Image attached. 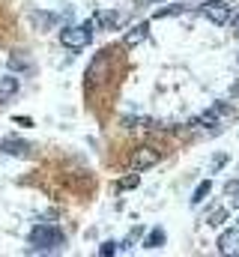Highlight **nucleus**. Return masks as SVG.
Segmentation results:
<instances>
[{"label": "nucleus", "instance_id": "obj_12", "mask_svg": "<svg viewBox=\"0 0 239 257\" xmlns=\"http://www.w3.org/2000/svg\"><path fill=\"white\" fill-rule=\"evenodd\" d=\"M162 245H165V230L162 227H153L147 233V239H144V248H162Z\"/></svg>", "mask_w": 239, "mask_h": 257}, {"label": "nucleus", "instance_id": "obj_13", "mask_svg": "<svg viewBox=\"0 0 239 257\" xmlns=\"http://www.w3.org/2000/svg\"><path fill=\"white\" fill-rule=\"evenodd\" d=\"M60 21H63V15H42V12H36V15H33V24H36L39 30H48V27L60 24Z\"/></svg>", "mask_w": 239, "mask_h": 257}, {"label": "nucleus", "instance_id": "obj_21", "mask_svg": "<svg viewBox=\"0 0 239 257\" xmlns=\"http://www.w3.org/2000/svg\"><path fill=\"white\" fill-rule=\"evenodd\" d=\"M224 192H227V194H236L239 192V180H236V183H227V186H224Z\"/></svg>", "mask_w": 239, "mask_h": 257}, {"label": "nucleus", "instance_id": "obj_16", "mask_svg": "<svg viewBox=\"0 0 239 257\" xmlns=\"http://www.w3.org/2000/svg\"><path fill=\"white\" fill-rule=\"evenodd\" d=\"M9 69H24V72H33V60H30V57H21V54H12V57H9Z\"/></svg>", "mask_w": 239, "mask_h": 257}, {"label": "nucleus", "instance_id": "obj_22", "mask_svg": "<svg viewBox=\"0 0 239 257\" xmlns=\"http://www.w3.org/2000/svg\"><path fill=\"white\" fill-rule=\"evenodd\" d=\"M233 30H236V33H239V12H236V15H233Z\"/></svg>", "mask_w": 239, "mask_h": 257}, {"label": "nucleus", "instance_id": "obj_24", "mask_svg": "<svg viewBox=\"0 0 239 257\" xmlns=\"http://www.w3.org/2000/svg\"><path fill=\"white\" fill-rule=\"evenodd\" d=\"M144 3H153V0H144Z\"/></svg>", "mask_w": 239, "mask_h": 257}, {"label": "nucleus", "instance_id": "obj_1", "mask_svg": "<svg viewBox=\"0 0 239 257\" xmlns=\"http://www.w3.org/2000/svg\"><path fill=\"white\" fill-rule=\"evenodd\" d=\"M27 239H30V248H33V251H57L60 245L66 242L63 230L54 227V224H36Z\"/></svg>", "mask_w": 239, "mask_h": 257}, {"label": "nucleus", "instance_id": "obj_17", "mask_svg": "<svg viewBox=\"0 0 239 257\" xmlns=\"http://www.w3.org/2000/svg\"><path fill=\"white\" fill-rule=\"evenodd\" d=\"M227 221V209L224 206H218V209H212L209 215H206V224H212V227H218V224H224Z\"/></svg>", "mask_w": 239, "mask_h": 257}, {"label": "nucleus", "instance_id": "obj_8", "mask_svg": "<svg viewBox=\"0 0 239 257\" xmlns=\"http://www.w3.org/2000/svg\"><path fill=\"white\" fill-rule=\"evenodd\" d=\"M147 36H150V21H141V24H135L132 30H126L123 45H126V48H135V45L147 42Z\"/></svg>", "mask_w": 239, "mask_h": 257}, {"label": "nucleus", "instance_id": "obj_4", "mask_svg": "<svg viewBox=\"0 0 239 257\" xmlns=\"http://www.w3.org/2000/svg\"><path fill=\"white\" fill-rule=\"evenodd\" d=\"M200 12H203V15H206L212 24H218V27H221V24H227V21L233 18L230 6H227L224 0H206V3L200 6Z\"/></svg>", "mask_w": 239, "mask_h": 257}, {"label": "nucleus", "instance_id": "obj_19", "mask_svg": "<svg viewBox=\"0 0 239 257\" xmlns=\"http://www.w3.org/2000/svg\"><path fill=\"white\" fill-rule=\"evenodd\" d=\"M120 251V242H114V239H108V242H102V248H99V254L102 257H111Z\"/></svg>", "mask_w": 239, "mask_h": 257}, {"label": "nucleus", "instance_id": "obj_5", "mask_svg": "<svg viewBox=\"0 0 239 257\" xmlns=\"http://www.w3.org/2000/svg\"><path fill=\"white\" fill-rule=\"evenodd\" d=\"M90 21H93L96 30H120V27L129 21V15H126V12H117V9H111V12H96Z\"/></svg>", "mask_w": 239, "mask_h": 257}, {"label": "nucleus", "instance_id": "obj_14", "mask_svg": "<svg viewBox=\"0 0 239 257\" xmlns=\"http://www.w3.org/2000/svg\"><path fill=\"white\" fill-rule=\"evenodd\" d=\"M209 192H212V180H203V183H197V189H194V194H191V206L203 203Z\"/></svg>", "mask_w": 239, "mask_h": 257}, {"label": "nucleus", "instance_id": "obj_3", "mask_svg": "<svg viewBox=\"0 0 239 257\" xmlns=\"http://www.w3.org/2000/svg\"><path fill=\"white\" fill-rule=\"evenodd\" d=\"M227 117H233V108H230V105H224V102H218V105H212L209 111L197 114L188 126H194V128H215V126H221V120H227Z\"/></svg>", "mask_w": 239, "mask_h": 257}, {"label": "nucleus", "instance_id": "obj_11", "mask_svg": "<svg viewBox=\"0 0 239 257\" xmlns=\"http://www.w3.org/2000/svg\"><path fill=\"white\" fill-rule=\"evenodd\" d=\"M105 69H108V51H102V54L90 63V69H87V81H90V84L99 81V75H105Z\"/></svg>", "mask_w": 239, "mask_h": 257}, {"label": "nucleus", "instance_id": "obj_10", "mask_svg": "<svg viewBox=\"0 0 239 257\" xmlns=\"http://www.w3.org/2000/svg\"><path fill=\"white\" fill-rule=\"evenodd\" d=\"M18 87H21V81H18L15 75H3V78H0V105H6V102L18 93Z\"/></svg>", "mask_w": 239, "mask_h": 257}, {"label": "nucleus", "instance_id": "obj_23", "mask_svg": "<svg viewBox=\"0 0 239 257\" xmlns=\"http://www.w3.org/2000/svg\"><path fill=\"white\" fill-rule=\"evenodd\" d=\"M233 206H236V209H239V192L233 194Z\"/></svg>", "mask_w": 239, "mask_h": 257}, {"label": "nucleus", "instance_id": "obj_2", "mask_svg": "<svg viewBox=\"0 0 239 257\" xmlns=\"http://www.w3.org/2000/svg\"><path fill=\"white\" fill-rule=\"evenodd\" d=\"M93 30H96L93 21H87V24H66V27H60V42L66 48H72V51L87 48L93 42Z\"/></svg>", "mask_w": 239, "mask_h": 257}, {"label": "nucleus", "instance_id": "obj_7", "mask_svg": "<svg viewBox=\"0 0 239 257\" xmlns=\"http://www.w3.org/2000/svg\"><path fill=\"white\" fill-rule=\"evenodd\" d=\"M215 245H218V254H239V224L224 230Z\"/></svg>", "mask_w": 239, "mask_h": 257}, {"label": "nucleus", "instance_id": "obj_9", "mask_svg": "<svg viewBox=\"0 0 239 257\" xmlns=\"http://www.w3.org/2000/svg\"><path fill=\"white\" fill-rule=\"evenodd\" d=\"M0 153L24 159V156H30V144H27V141H21V138H3V141H0Z\"/></svg>", "mask_w": 239, "mask_h": 257}, {"label": "nucleus", "instance_id": "obj_25", "mask_svg": "<svg viewBox=\"0 0 239 257\" xmlns=\"http://www.w3.org/2000/svg\"><path fill=\"white\" fill-rule=\"evenodd\" d=\"M236 221H239V218H236Z\"/></svg>", "mask_w": 239, "mask_h": 257}, {"label": "nucleus", "instance_id": "obj_20", "mask_svg": "<svg viewBox=\"0 0 239 257\" xmlns=\"http://www.w3.org/2000/svg\"><path fill=\"white\" fill-rule=\"evenodd\" d=\"M227 165V156H215L212 159V171H218V168H224Z\"/></svg>", "mask_w": 239, "mask_h": 257}, {"label": "nucleus", "instance_id": "obj_26", "mask_svg": "<svg viewBox=\"0 0 239 257\" xmlns=\"http://www.w3.org/2000/svg\"><path fill=\"white\" fill-rule=\"evenodd\" d=\"M236 60H239V57H236Z\"/></svg>", "mask_w": 239, "mask_h": 257}, {"label": "nucleus", "instance_id": "obj_18", "mask_svg": "<svg viewBox=\"0 0 239 257\" xmlns=\"http://www.w3.org/2000/svg\"><path fill=\"white\" fill-rule=\"evenodd\" d=\"M138 183H141V177L138 174H129V177H123L117 183V189L120 192H132V189H138Z\"/></svg>", "mask_w": 239, "mask_h": 257}, {"label": "nucleus", "instance_id": "obj_15", "mask_svg": "<svg viewBox=\"0 0 239 257\" xmlns=\"http://www.w3.org/2000/svg\"><path fill=\"white\" fill-rule=\"evenodd\" d=\"M188 6H191V3H174V6H165V9H159V12H156V18H171V15H182V12H188Z\"/></svg>", "mask_w": 239, "mask_h": 257}, {"label": "nucleus", "instance_id": "obj_6", "mask_svg": "<svg viewBox=\"0 0 239 257\" xmlns=\"http://www.w3.org/2000/svg\"><path fill=\"white\" fill-rule=\"evenodd\" d=\"M159 153L153 150V147H138L135 153H132V171H147V168H153V165H159Z\"/></svg>", "mask_w": 239, "mask_h": 257}]
</instances>
